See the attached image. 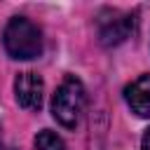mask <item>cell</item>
Returning <instances> with one entry per match:
<instances>
[{
    "instance_id": "7",
    "label": "cell",
    "mask_w": 150,
    "mask_h": 150,
    "mask_svg": "<svg viewBox=\"0 0 150 150\" xmlns=\"http://www.w3.org/2000/svg\"><path fill=\"white\" fill-rule=\"evenodd\" d=\"M141 150H150V129L143 134V141H141Z\"/></svg>"
},
{
    "instance_id": "8",
    "label": "cell",
    "mask_w": 150,
    "mask_h": 150,
    "mask_svg": "<svg viewBox=\"0 0 150 150\" xmlns=\"http://www.w3.org/2000/svg\"><path fill=\"white\" fill-rule=\"evenodd\" d=\"M0 150H16V148H5V145H0Z\"/></svg>"
},
{
    "instance_id": "3",
    "label": "cell",
    "mask_w": 150,
    "mask_h": 150,
    "mask_svg": "<svg viewBox=\"0 0 150 150\" xmlns=\"http://www.w3.org/2000/svg\"><path fill=\"white\" fill-rule=\"evenodd\" d=\"M134 30V16L120 9H101L96 16V33L103 47L122 45Z\"/></svg>"
},
{
    "instance_id": "6",
    "label": "cell",
    "mask_w": 150,
    "mask_h": 150,
    "mask_svg": "<svg viewBox=\"0 0 150 150\" xmlns=\"http://www.w3.org/2000/svg\"><path fill=\"white\" fill-rule=\"evenodd\" d=\"M35 148L38 150H66V143L59 134H54L52 129H42L35 136Z\"/></svg>"
},
{
    "instance_id": "1",
    "label": "cell",
    "mask_w": 150,
    "mask_h": 150,
    "mask_svg": "<svg viewBox=\"0 0 150 150\" xmlns=\"http://www.w3.org/2000/svg\"><path fill=\"white\" fill-rule=\"evenodd\" d=\"M2 45H5V49L12 59L30 61V59H38L42 54V33L30 19L14 16L5 26Z\"/></svg>"
},
{
    "instance_id": "2",
    "label": "cell",
    "mask_w": 150,
    "mask_h": 150,
    "mask_svg": "<svg viewBox=\"0 0 150 150\" xmlns=\"http://www.w3.org/2000/svg\"><path fill=\"white\" fill-rule=\"evenodd\" d=\"M84 105H87L84 84L75 75H68L56 87V91L52 96V115H54V120L66 129H75L80 124V120H82Z\"/></svg>"
},
{
    "instance_id": "9",
    "label": "cell",
    "mask_w": 150,
    "mask_h": 150,
    "mask_svg": "<svg viewBox=\"0 0 150 150\" xmlns=\"http://www.w3.org/2000/svg\"><path fill=\"white\" fill-rule=\"evenodd\" d=\"M0 145H2V141H0Z\"/></svg>"
},
{
    "instance_id": "5",
    "label": "cell",
    "mask_w": 150,
    "mask_h": 150,
    "mask_svg": "<svg viewBox=\"0 0 150 150\" xmlns=\"http://www.w3.org/2000/svg\"><path fill=\"white\" fill-rule=\"evenodd\" d=\"M124 98L131 112H136L138 117H150V75H141L131 84H127Z\"/></svg>"
},
{
    "instance_id": "4",
    "label": "cell",
    "mask_w": 150,
    "mask_h": 150,
    "mask_svg": "<svg viewBox=\"0 0 150 150\" xmlns=\"http://www.w3.org/2000/svg\"><path fill=\"white\" fill-rule=\"evenodd\" d=\"M14 96H16V103L23 108V110H30V112H38L42 108V98H45V82L38 73H19L16 80H14Z\"/></svg>"
}]
</instances>
